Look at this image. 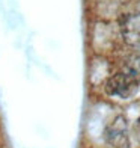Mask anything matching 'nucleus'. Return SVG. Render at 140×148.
I'll return each instance as SVG.
<instances>
[{"mask_svg":"<svg viewBox=\"0 0 140 148\" xmlns=\"http://www.w3.org/2000/svg\"><path fill=\"white\" fill-rule=\"evenodd\" d=\"M119 36L130 49H140V12H126L119 20Z\"/></svg>","mask_w":140,"mask_h":148,"instance_id":"obj_3","label":"nucleus"},{"mask_svg":"<svg viewBox=\"0 0 140 148\" xmlns=\"http://www.w3.org/2000/svg\"><path fill=\"white\" fill-rule=\"evenodd\" d=\"M134 132H136V134H137V139H139V142H140V116H139V118H137V121H136Z\"/></svg>","mask_w":140,"mask_h":148,"instance_id":"obj_5","label":"nucleus"},{"mask_svg":"<svg viewBox=\"0 0 140 148\" xmlns=\"http://www.w3.org/2000/svg\"><path fill=\"white\" fill-rule=\"evenodd\" d=\"M104 140L111 148L130 147V119L124 113L115 115L104 127Z\"/></svg>","mask_w":140,"mask_h":148,"instance_id":"obj_2","label":"nucleus"},{"mask_svg":"<svg viewBox=\"0 0 140 148\" xmlns=\"http://www.w3.org/2000/svg\"><path fill=\"white\" fill-rule=\"evenodd\" d=\"M116 70L140 83V53H128L115 60Z\"/></svg>","mask_w":140,"mask_h":148,"instance_id":"obj_4","label":"nucleus"},{"mask_svg":"<svg viewBox=\"0 0 140 148\" xmlns=\"http://www.w3.org/2000/svg\"><path fill=\"white\" fill-rule=\"evenodd\" d=\"M139 88H140L139 82L128 77L126 74H124L119 70L113 71L103 85V91L105 95L111 98H119V100H130L136 97Z\"/></svg>","mask_w":140,"mask_h":148,"instance_id":"obj_1","label":"nucleus"}]
</instances>
